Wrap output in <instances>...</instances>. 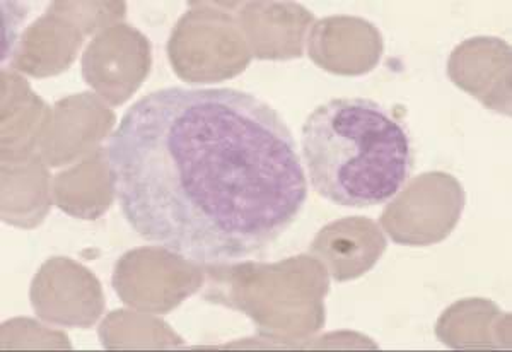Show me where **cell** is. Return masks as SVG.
Returning <instances> with one entry per match:
<instances>
[{
  "label": "cell",
  "mask_w": 512,
  "mask_h": 352,
  "mask_svg": "<svg viewBox=\"0 0 512 352\" xmlns=\"http://www.w3.org/2000/svg\"><path fill=\"white\" fill-rule=\"evenodd\" d=\"M448 76L485 108L511 115V45L506 40L478 36L460 43L449 57Z\"/></svg>",
  "instance_id": "ba28073f"
},
{
  "label": "cell",
  "mask_w": 512,
  "mask_h": 352,
  "mask_svg": "<svg viewBox=\"0 0 512 352\" xmlns=\"http://www.w3.org/2000/svg\"><path fill=\"white\" fill-rule=\"evenodd\" d=\"M381 216L391 240L405 247H431L446 240L465 211V188L444 171H429L405 183Z\"/></svg>",
  "instance_id": "5b68a950"
},
{
  "label": "cell",
  "mask_w": 512,
  "mask_h": 352,
  "mask_svg": "<svg viewBox=\"0 0 512 352\" xmlns=\"http://www.w3.org/2000/svg\"><path fill=\"white\" fill-rule=\"evenodd\" d=\"M81 43L82 35L76 26L64 23L59 12L50 9L48 14L24 31L14 59L38 52L40 48L35 59L24 64L19 71L35 77L55 76L69 69Z\"/></svg>",
  "instance_id": "5bb4252c"
},
{
  "label": "cell",
  "mask_w": 512,
  "mask_h": 352,
  "mask_svg": "<svg viewBox=\"0 0 512 352\" xmlns=\"http://www.w3.org/2000/svg\"><path fill=\"white\" fill-rule=\"evenodd\" d=\"M436 335L451 349H511V315L482 298L458 301L437 320Z\"/></svg>",
  "instance_id": "4fadbf2b"
},
{
  "label": "cell",
  "mask_w": 512,
  "mask_h": 352,
  "mask_svg": "<svg viewBox=\"0 0 512 352\" xmlns=\"http://www.w3.org/2000/svg\"><path fill=\"white\" fill-rule=\"evenodd\" d=\"M383 50V36L366 19L332 16L318 21L309 33V59L338 76L373 71Z\"/></svg>",
  "instance_id": "30bf717a"
},
{
  "label": "cell",
  "mask_w": 512,
  "mask_h": 352,
  "mask_svg": "<svg viewBox=\"0 0 512 352\" xmlns=\"http://www.w3.org/2000/svg\"><path fill=\"white\" fill-rule=\"evenodd\" d=\"M214 293L207 300L243 311L267 337L287 342L320 330L328 293L325 265L311 257L279 264L207 265Z\"/></svg>",
  "instance_id": "3957f363"
},
{
  "label": "cell",
  "mask_w": 512,
  "mask_h": 352,
  "mask_svg": "<svg viewBox=\"0 0 512 352\" xmlns=\"http://www.w3.org/2000/svg\"><path fill=\"white\" fill-rule=\"evenodd\" d=\"M200 272L198 264L168 248H137L118 260L113 286L125 305L164 315L198 291Z\"/></svg>",
  "instance_id": "8992f818"
},
{
  "label": "cell",
  "mask_w": 512,
  "mask_h": 352,
  "mask_svg": "<svg viewBox=\"0 0 512 352\" xmlns=\"http://www.w3.org/2000/svg\"><path fill=\"white\" fill-rule=\"evenodd\" d=\"M106 158L130 228L193 264L267 250L308 200L286 120L239 89L173 86L142 96L111 134Z\"/></svg>",
  "instance_id": "6da1fadb"
},
{
  "label": "cell",
  "mask_w": 512,
  "mask_h": 352,
  "mask_svg": "<svg viewBox=\"0 0 512 352\" xmlns=\"http://www.w3.org/2000/svg\"><path fill=\"white\" fill-rule=\"evenodd\" d=\"M197 7L178 21L169 38L173 71L187 83H219L238 76L253 57L241 26L231 14L209 9L207 2Z\"/></svg>",
  "instance_id": "277c9868"
},
{
  "label": "cell",
  "mask_w": 512,
  "mask_h": 352,
  "mask_svg": "<svg viewBox=\"0 0 512 352\" xmlns=\"http://www.w3.org/2000/svg\"><path fill=\"white\" fill-rule=\"evenodd\" d=\"M239 12V26L251 55L262 60L303 57L304 33L313 14L292 2H248Z\"/></svg>",
  "instance_id": "7c38bea8"
},
{
  "label": "cell",
  "mask_w": 512,
  "mask_h": 352,
  "mask_svg": "<svg viewBox=\"0 0 512 352\" xmlns=\"http://www.w3.org/2000/svg\"><path fill=\"white\" fill-rule=\"evenodd\" d=\"M301 147L316 194L337 206L386 204L414 171L407 125L369 98H335L315 108Z\"/></svg>",
  "instance_id": "7a4b0ae2"
},
{
  "label": "cell",
  "mask_w": 512,
  "mask_h": 352,
  "mask_svg": "<svg viewBox=\"0 0 512 352\" xmlns=\"http://www.w3.org/2000/svg\"><path fill=\"white\" fill-rule=\"evenodd\" d=\"M386 247L388 241L376 221L350 216L321 228L309 252L325 265L335 281L347 282L373 269Z\"/></svg>",
  "instance_id": "8fae6325"
},
{
  "label": "cell",
  "mask_w": 512,
  "mask_h": 352,
  "mask_svg": "<svg viewBox=\"0 0 512 352\" xmlns=\"http://www.w3.org/2000/svg\"><path fill=\"white\" fill-rule=\"evenodd\" d=\"M149 38L128 24L101 31L82 57V76L111 106H120L151 71Z\"/></svg>",
  "instance_id": "52a82bcc"
},
{
  "label": "cell",
  "mask_w": 512,
  "mask_h": 352,
  "mask_svg": "<svg viewBox=\"0 0 512 352\" xmlns=\"http://www.w3.org/2000/svg\"><path fill=\"white\" fill-rule=\"evenodd\" d=\"M65 298H69L74 327L89 329L98 320L105 301L94 274L69 259L48 260L31 284V303L43 320L62 325Z\"/></svg>",
  "instance_id": "9c48e42d"
}]
</instances>
